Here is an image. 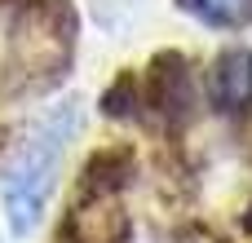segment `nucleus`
Here are the masks:
<instances>
[{
	"instance_id": "f257e3e1",
	"label": "nucleus",
	"mask_w": 252,
	"mask_h": 243,
	"mask_svg": "<svg viewBox=\"0 0 252 243\" xmlns=\"http://www.w3.org/2000/svg\"><path fill=\"white\" fill-rule=\"evenodd\" d=\"M71 137V115H58L49 124H40L9 159L4 168V217H9V230L13 235H31L49 195H53V182H58V164H62V146Z\"/></svg>"
},
{
	"instance_id": "f03ea898",
	"label": "nucleus",
	"mask_w": 252,
	"mask_h": 243,
	"mask_svg": "<svg viewBox=\"0 0 252 243\" xmlns=\"http://www.w3.org/2000/svg\"><path fill=\"white\" fill-rule=\"evenodd\" d=\"M213 97L221 106H230V111H239V106L252 102V53L248 49H230L217 62V71H213Z\"/></svg>"
},
{
	"instance_id": "7ed1b4c3",
	"label": "nucleus",
	"mask_w": 252,
	"mask_h": 243,
	"mask_svg": "<svg viewBox=\"0 0 252 243\" xmlns=\"http://www.w3.org/2000/svg\"><path fill=\"white\" fill-rule=\"evenodd\" d=\"M208 18H217V22H235L244 9H248V0H195Z\"/></svg>"
}]
</instances>
